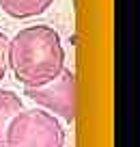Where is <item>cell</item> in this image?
Segmentation results:
<instances>
[{
	"mask_svg": "<svg viewBox=\"0 0 140 147\" xmlns=\"http://www.w3.org/2000/svg\"><path fill=\"white\" fill-rule=\"evenodd\" d=\"M19 110H24V100L19 97V93L11 89H0V147H5L9 123Z\"/></svg>",
	"mask_w": 140,
	"mask_h": 147,
	"instance_id": "5",
	"label": "cell"
},
{
	"mask_svg": "<svg viewBox=\"0 0 140 147\" xmlns=\"http://www.w3.org/2000/svg\"><path fill=\"white\" fill-rule=\"evenodd\" d=\"M63 121L43 108H24L11 119L5 147H65Z\"/></svg>",
	"mask_w": 140,
	"mask_h": 147,
	"instance_id": "2",
	"label": "cell"
},
{
	"mask_svg": "<svg viewBox=\"0 0 140 147\" xmlns=\"http://www.w3.org/2000/svg\"><path fill=\"white\" fill-rule=\"evenodd\" d=\"M7 43H9V37L0 30V82L5 80L7 69H9L7 67Z\"/></svg>",
	"mask_w": 140,
	"mask_h": 147,
	"instance_id": "6",
	"label": "cell"
},
{
	"mask_svg": "<svg viewBox=\"0 0 140 147\" xmlns=\"http://www.w3.org/2000/svg\"><path fill=\"white\" fill-rule=\"evenodd\" d=\"M54 0H0V9L13 20H30L45 13Z\"/></svg>",
	"mask_w": 140,
	"mask_h": 147,
	"instance_id": "4",
	"label": "cell"
},
{
	"mask_svg": "<svg viewBox=\"0 0 140 147\" xmlns=\"http://www.w3.org/2000/svg\"><path fill=\"white\" fill-rule=\"evenodd\" d=\"M65 48L58 30L48 24L26 26L7 43V67L26 87H43L65 69Z\"/></svg>",
	"mask_w": 140,
	"mask_h": 147,
	"instance_id": "1",
	"label": "cell"
},
{
	"mask_svg": "<svg viewBox=\"0 0 140 147\" xmlns=\"http://www.w3.org/2000/svg\"><path fill=\"white\" fill-rule=\"evenodd\" d=\"M24 95L65 123H73L76 119V74L67 67L43 87H26Z\"/></svg>",
	"mask_w": 140,
	"mask_h": 147,
	"instance_id": "3",
	"label": "cell"
}]
</instances>
